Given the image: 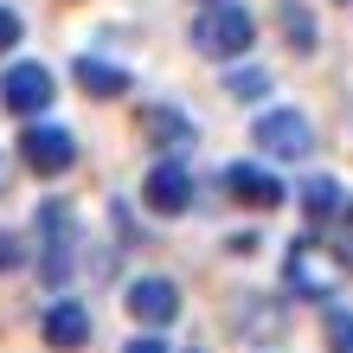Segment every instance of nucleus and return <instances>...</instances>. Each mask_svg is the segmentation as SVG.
<instances>
[{"label":"nucleus","instance_id":"obj_1","mask_svg":"<svg viewBox=\"0 0 353 353\" xmlns=\"http://www.w3.org/2000/svg\"><path fill=\"white\" fill-rule=\"evenodd\" d=\"M193 46L205 58H244V52L257 46V19L244 13V7H232V0H219V7H205L193 19Z\"/></svg>","mask_w":353,"mask_h":353},{"label":"nucleus","instance_id":"obj_2","mask_svg":"<svg viewBox=\"0 0 353 353\" xmlns=\"http://www.w3.org/2000/svg\"><path fill=\"white\" fill-rule=\"evenodd\" d=\"M251 135H257V148L270 161H308L315 154V122H308L302 110H257Z\"/></svg>","mask_w":353,"mask_h":353},{"label":"nucleus","instance_id":"obj_3","mask_svg":"<svg viewBox=\"0 0 353 353\" xmlns=\"http://www.w3.org/2000/svg\"><path fill=\"white\" fill-rule=\"evenodd\" d=\"M39 244H46V251H39V276H46V283H65L71 276V244H77V232H71V212L58 199L39 205Z\"/></svg>","mask_w":353,"mask_h":353},{"label":"nucleus","instance_id":"obj_4","mask_svg":"<svg viewBox=\"0 0 353 353\" xmlns=\"http://www.w3.org/2000/svg\"><path fill=\"white\" fill-rule=\"evenodd\" d=\"M19 161H26L32 174L52 180V174H65L71 161H77V141H71L65 129H52V122H32V129L19 135Z\"/></svg>","mask_w":353,"mask_h":353},{"label":"nucleus","instance_id":"obj_5","mask_svg":"<svg viewBox=\"0 0 353 353\" xmlns=\"http://www.w3.org/2000/svg\"><path fill=\"white\" fill-rule=\"evenodd\" d=\"M0 103H7L13 116H39V110H52V71H46V65H32V58H19V65L0 77Z\"/></svg>","mask_w":353,"mask_h":353},{"label":"nucleus","instance_id":"obj_6","mask_svg":"<svg viewBox=\"0 0 353 353\" xmlns=\"http://www.w3.org/2000/svg\"><path fill=\"white\" fill-rule=\"evenodd\" d=\"M219 186H225L232 199L257 205V212H270V205H283V180L270 174V168H257V161H232V168L219 174Z\"/></svg>","mask_w":353,"mask_h":353},{"label":"nucleus","instance_id":"obj_7","mask_svg":"<svg viewBox=\"0 0 353 353\" xmlns=\"http://www.w3.org/2000/svg\"><path fill=\"white\" fill-rule=\"evenodd\" d=\"M141 199H148V212H186L193 205V174L180 168V161H161V168L148 174V186H141Z\"/></svg>","mask_w":353,"mask_h":353},{"label":"nucleus","instance_id":"obj_8","mask_svg":"<svg viewBox=\"0 0 353 353\" xmlns=\"http://www.w3.org/2000/svg\"><path fill=\"white\" fill-rule=\"evenodd\" d=\"M129 315L148 321V327H168V321L180 315V289H174L168 276H141V283H129Z\"/></svg>","mask_w":353,"mask_h":353},{"label":"nucleus","instance_id":"obj_9","mask_svg":"<svg viewBox=\"0 0 353 353\" xmlns=\"http://www.w3.org/2000/svg\"><path fill=\"white\" fill-rule=\"evenodd\" d=\"M90 341V315H84V302H52L46 308V347H84Z\"/></svg>","mask_w":353,"mask_h":353},{"label":"nucleus","instance_id":"obj_10","mask_svg":"<svg viewBox=\"0 0 353 353\" xmlns=\"http://www.w3.org/2000/svg\"><path fill=\"white\" fill-rule=\"evenodd\" d=\"M141 129H148L154 148H174V154H180V148H193V122H186L174 103H154V110L141 116Z\"/></svg>","mask_w":353,"mask_h":353},{"label":"nucleus","instance_id":"obj_11","mask_svg":"<svg viewBox=\"0 0 353 353\" xmlns=\"http://www.w3.org/2000/svg\"><path fill=\"white\" fill-rule=\"evenodd\" d=\"M71 77L90 97H103V103H116L122 90H129V71H122V65H103V58H71Z\"/></svg>","mask_w":353,"mask_h":353},{"label":"nucleus","instance_id":"obj_12","mask_svg":"<svg viewBox=\"0 0 353 353\" xmlns=\"http://www.w3.org/2000/svg\"><path fill=\"white\" fill-rule=\"evenodd\" d=\"M302 205H308L315 219H341V180L308 174V180H302Z\"/></svg>","mask_w":353,"mask_h":353},{"label":"nucleus","instance_id":"obj_13","mask_svg":"<svg viewBox=\"0 0 353 353\" xmlns=\"http://www.w3.org/2000/svg\"><path fill=\"white\" fill-rule=\"evenodd\" d=\"M327 347H334V353H353V315H347V308H327Z\"/></svg>","mask_w":353,"mask_h":353},{"label":"nucleus","instance_id":"obj_14","mask_svg":"<svg viewBox=\"0 0 353 353\" xmlns=\"http://www.w3.org/2000/svg\"><path fill=\"white\" fill-rule=\"evenodd\" d=\"M283 26H289V39H296V46L308 52V46H315V32H308V13L296 7V0H283Z\"/></svg>","mask_w":353,"mask_h":353},{"label":"nucleus","instance_id":"obj_15","mask_svg":"<svg viewBox=\"0 0 353 353\" xmlns=\"http://www.w3.org/2000/svg\"><path fill=\"white\" fill-rule=\"evenodd\" d=\"M19 32H26V26H19V13H13V7H0V58L19 46Z\"/></svg>","mask_w":353,"mask_h":353},{"label":"nucleus","instance_id":"obj_16","mask_svg":"<svg viewBox=\"0 0 353 353\" xmlns=\"http://www.w3.org/2000/svg\"><path fill=\"white\" fill-rule=\"evenodd\" d=\"M13 263H19V244H13L7 232H0V270H13Z\"/></svg>","mask_w":353,"mask_h":353},{"label":"nucleus","instance_id":"obj_17","mask_svg":"<svg viewBox=\"0 0 353 353\" xmlns=\"http://www.w3.org/2000/svg\"><path fill=\"white\" fill-rule=\"evenodd\" d=\"M122 353H168L161 341H135V347H122Z\"/></svg>","mask_w":353,"mask_h":353},{"label":"nucleus","instance_id":"obj_18","mask_svg":"<svg viewBox=\"0 0 353 353\" xmlns=\"http://www.w3.org/2000/svg\"><path fill=\"white\" fill-rule=\"evenodd\" d=\"M347 251H353V212H347Z\"/></svg>","mask_w":353,"mask_h":353},{"label":"nucleus","instance_id":"obj_19","mask_svg":"<svg viewBox=\"0 0 353 353\" xmlns=\"http://www.w3.org/2000/svg\"><path fill=\"white\" fill-rule=\"evenodd\" d=\"M205 7H219V0H205Z\"/></svg>","mask_w":353,"mask_h":353},{"label":"nucleus","instance_id":"obj_20","mask_svg":"<svg viewBox=\"0 0 353 353\" xmlns=\"http://www.w3.org/2000/svg\"><path fill=\"white\" fill-rule=\"evenodd\" d=\"M0 180H7V168H0Z\"/></svg>","mask_w":353,"mask_h":353}]
</instances>
